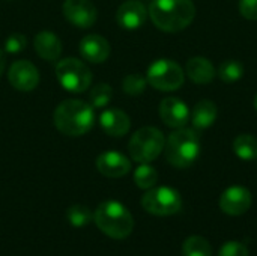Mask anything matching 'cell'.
<instances>
[{
    "label": "cell",
    "mask_w": 257,
    "mask_h": 256,
    "mask_svg": "<svg viewBox=\"0 0 257 256\" xmlns=\"http://www.w3.org/2000/svg\"><path fill=\"white\" fill-rule=\"evenodd\" d=\"M235 154L245 161L257 158V139L251 134H239L233 142Z\"/></svg>",
    "instance_id": "cell-20"
},
{
    "label": "cell",
    "mask_w": 257,
    "mask_h": 256,
    "mask_svg": "<svg viewBox=\"0 0 257 256\" xmlns=\"http://www.w3.org/2000/svg\"><path fill=\"white\" fill-rule=\"evenodd\" d=\"M134 181H136L137 187L149 190V189H152L157 184L158 174L148 163H142V166H139L136 169V172H134Z\"/></svg>",
    "instance_id": "cell-22"
},
{
    "label": "cell",
    "mask_w": 257,
    "mask_h": 256,
    "mask_svg": "<svg viewBox=\"0 0 257 256\" xmlns=\"http://www.w3.org/2000/svg\"><path fill=\"white\" fill-rule=\"evenodd\" d=\"M239 12L247 20H257V0H239Z\"/></svg>",
    "instance_id": "cell-29"
},
{
    "label": "cell",
    "mask_w": 257,
    "mask_h": 256,
    "mask_svg": "<svg viewBox=\"0 0 257 256\" xmlns=\"http://www.w3.org/2000/svg\"><path fill=\"white\" fill-rule=\"evenodd\" d=\"M27 41L26 36L21 33H12L8 36L6 42H5V50L8 53H20L24 47H26Z\"/></svg>",
    "instance_id": "cell-27"
},
{
    "label": "cell",
    "mask_w": 257,
    "mask_h": 256,
    "mask_svg": "<svg viewBox=\"0 0 257 256\" xmlns=\"http://www.w3.org/2000/svg\"><path fill=\"white\" fill-rule=\"evenodd\" d=\"M96 169L104 177L120 178L131 170V161L120 152L107 151L96 158Z\"/></svg>",
    "instance_id": "cell-13"
},
{
    "label": "cell",
    "mask_w": 257,
    "mask_h": 256,
    "mask_svg": "<svg viewBox=\"0 0 257 256\" xmlns=\"http://www.w3.org/2000/svg\"><path fill=\"white\" fill-rule=\"evenodd\" d=\"M148 83L164 92L176 91L184 84L185 74L184 69L173 60L169 59H160L155 60L149 68H148V75H146Z\"/></svg>",
    "instance_id": "cell-7"
},
{
    "label": "cell",
    "mask_w": 257,
    "mask_h": 256,
    "mask_svg": "<svg viewBox=\"0 0 257 256\" xmlns=\"http://www.w3.org/2000/svg\"><path fill=\"white\" fill-rule=\"evenodd\" d=\"M142 207L154 216H172L181 210L182 199L172 187H157L143 195Z\"/></svg>",
    "instance_id": "cell-8"
},
{
    "label": "cell",
    "mask_w": 257,
    "mask_h": 256,
    "mask_svg": "<svg viewBox=\"0 0 257 256\" xmlns=\"http://www.w3.org/2000/svg\"><path fill=\"white\" fill-rule=\"evenodd\" d=\"M95 124L93 107L80 100H65L54 110V125L65 136H83Z\"/></svg>",
    "instance_id": "cell-2"
},
{
    "label": "cell",
    "mask_w": 257,
    "mask_h": 256,
    "mask_svg": "<svg viewBox=\"0 0 257 256\" xmlns=\"http://www.w3.org/2000/svg\"><path fill=\"white\" fill-rule=\"evenodd\" d=\"M99 124L102 130L113 137H122L130 131L131 122L125 112L119 109H108L104 110L99 116Z\"/></svg>",
    "instance_id": "cell-16"
},
{
    "label": "cell",
    "mask_w": 257,
    "mask_h": 256,
    "mask_svg": "<svg viewBox=\"0 0 257 256\" xmlns=\"http://www.w3.org/2000/svg\"><path fill=\"white\" fill-rule=\"evenodd\" d=\"M93 220L99 231L114 240L126 238L134 229V219L131 213L116 201L102 202L93 213Z\"/></svg>",
    "instance_id": "cell-3"
},
{
    "label": "cell",
    "mask_w": 257,
    "mask_h": 256,
    "mask_svg": "<svg viewBox=\"0 0 257 256\" xmlns=\"http://www.w3.org/2000/svg\"><path fill=\"white\" fill-rule=\"evenodd\" d=\"M254 109L257 110V95H256V98H254Z\"/></svg>",
    "instance_id": "cell-31"
},
{
    "label": "cell",
    "mask_w": 257,
    "mask_h": 256,
    "mask_svg": "<svg viewBox=\"0 0 257 256\" xmlns=\"http://www.w3.org/2000/svg\"><path fill=\"white\" fill-rule=\"evenodd\" d=\"M146 18H148V9L139 0H126L125 3L119 6L117 14H116V20L119 26L128 30L142 27Z\"/></svg>",
    "instance_id": "cell-14"
},
{
    "label": "cell",
    "mask_w": 257,
    "mask_h": 256,
    "mask_svg": "<svg viewBox=\"0 0 257 256\" xmlns=\"http://www.w3.org/2000/svg\"><path fill=\"white\" fill-rule=\"evenodd\" d=\"M166 158L167 161L179 169L190 167L200 154V139L196 130L193 128H178L173 131L166 145Z\"/></svg>",
    "instance_id": "cell-4"
},
{
    "label": "cell",
    "mask_w": 257,
    "mask_h": 256,
    "mask_svg": "<svg viewBox=\"0 0 257 256\" xmlns=\"http://www.w3.org/2000/svg\"><path fill=\"white\" fill-rule=\"evenodd\" d=\"M160 118L167 127L172 128H182L188 122L190 118V110L188 106L175 97L164 98L160 104Z\"/></svg>",
    "instance_id": "cell-12"
},
{
    "label": "cell",
    "mask_w": 257,
    "mask_h": 256,
    "mask_svg": "<svg viewBox=\"0 0 257 256\" xmlns=\"http://www.w3.org/2000/svg\"><path fill=\"white\" fill-rule=\"evenodd\" d=\"M218 77L226 83H235L244 75V65L239 60H226L218 68Z\"/></svg>",
    "instance_id": "cell-23"
},
{
    "label": "cell",
    "mask_w": 257,
    "mask_h": 256,
    "mask_svg": "<svg viewBox=\"0 0 257 256\" xmlns=\"http://www.w3.org/2000/svg\"><path fill=\"white\" fill-rule=\"evenodd\" d=\"M251 207V193L242 186H232L223 192L220 208L229 216H241Z\"/></svg>",
    "instance_id": "cell-10"
},
{
    "label": "cell",
    "mask_w": 257,
    "mask_h": 256,
    "mask_svg": "<svg viewBox=\"0 0 257 256\" xmlns=\"http://www.w3.org/2000/svg\"><path fill=\"white\" fill-rule=\"evenodd\" d=\"M35 50L45 60H56L62 53V42L53 32H39L35 36Z\"/></svg>",
    "instance_id": "cell-18"
},
{
    "label": "cell",
    "mask_w": 257,
    "mask_h": 256,
    "mask_svg": "<svg viewBox=\"0 0 257 256\" xmlns=\"http://www.w3.org/2000/svg\"><path fill=\"white\" fill-rule=\"evenodd\" d=\"M148 80L140 74H130L123 78L122 88L128 95H140L146 89Z\"/></svg>",
    "instance_id": "cell-26"
},
{
    "label": "cell",
    "mask_w": 257,
    "mask_h": 256,
    "mask_svg": "<svg viewBox=\"0 0 257 256\" xmlns=\"http://www.w3.org/2000/svg\"><path fill=\"white\" fill-rule=\"evenodd\" d=\"M5 65H6V57H5V53L0 50V77L5 71Z\"/></svg>",
    "instance_id": "cell-30"
},
{
    "label": "cell",
    "mask_w": 257,
    "mask_h": 256,
    "mask_svg": "<svg viewBox=\"0 0 257 256\" xmlns=\"http://www.w3.org/2000/svg\"><path fill=\"white\" fill-rule=\"evenodd\" d=\"M218 110L215 103L209 100L199 101L193 109V125L196 130H205L214 125Z\"/></svg>",
    "instance_id": "cell-19"
},
{
    "label": "cell",
    "mask_w": 257,
    "mask_h": 256,
    "mask_svg": "<svg viewBox=\"0 0 257 256\" xmlns=\"http://www.w3.org/2000/svg\"><path fill=\"white\" fill-rule=\"evenodd\" d=\"M111 97H113V89L110 84H105V83L96 84L90 91V95H89L90 106L93 109H102L111 101Z\"/></svg>",
    "instance_id": "cell-24"
},
{
    "label": "cell",
    "mask_w": 257,
    "mask_h": 256,
    "mask_svg": "<svg viewBox=\"0 0 257 256\" xmlns=\"http://www.w3.org/2000/svg\"><path fill=\"white\" fill-rule=\"evenodd\" d=\"M166 140L163 133L155 127H143L136 131L130 140V155L137 163L154 161L164 149Z\"/></svg>",
    "instance_id": "cell-5"
},
{
    "label": "cell",
    "mask_w": 257,
    "mask_h": 256,
    "mask_svg": "<svg viewBox=\"0 0 257 256\" xmlns=\"http://www.w3.org/2000/svg\"><path fill=\"white\" fill-rule=\"evenodd\" d=\"M218 256H248V250L239 241H229L220 249Z\"/></svg>",
    "instance_id": "cell-28"
},
{
    "label": "cell",
    "mask_w": 257,
    "mask_h": 256,
    "mask_svg": "<svg viewBox=\"0 0 257 256\" xmlns=\"http://www.w3.org/2000/svg\"><path fill=\"white\" fill-rule=\"evenodd\" d=\"M182 255L184 256H212L211 244L199 235H191L184 241L182 246Z\"/></svg>",
    "instance_id": "cell-21"
},
{
    "label": "cell",
    "mask_w": 257,
    "mask_h": 256,
    "mask_svg": "<svg viewBox=\"0 0 257 256\" xmlns=\"http://www.w3.org/2000/svg\"><path fill=\"white\" fill-rule=\"evenodd\" d=\"M152 23L164 32H181L196 17V6L191 0H154L149 6Z\"/></svg>",
    "instance_id": "cell-1"
},
{
    "label": "cell",
    "mask_w": 257,
    "mask_h": 256,
    "mask_svg": "<svg viewBox=\"0 0 257 256\" xmlns=\"http://www.w3.org/2000/svg\"><path fill=\"white\" fill-rule=\"evenodd\" d=\"M66 217H68V222L75 226V228H83V226H87L92 220V213L87 207L84 205H72L68 208L66 211Z\"/></svg>",
    "instance_id": "cell-25"
},
{
    "label": "cell",
    "mask_w": 257,
    "mask_h": 256,
    "mask_svg": "<svg viewBox=\"0 0 257 256\" xmlns=\"http://www.w3.org/2000/svg\"><path fill=\"white\" fill-rule=\"evenodd\" d=\"M187 75L196 83V84H208L211 83L217 72L214 65L206 57H191L187 62Z\"/></svg>",
    "instance_id": "cell-17"
},
{
    "label": "cell",
    "mask_w": 257,
    "mask_h": 256,
    "mask_svg": "<svg viewBox=\"0 0 257 256\" xmlns=\"http://www.w3.org/2000/svg\"><path fill=\"white\" fill-rule=\"evenodd\" d=\"M56 77L66 91L75 94L84 92L92 83L90 69L81 60L74 57H66L57 62Z\"/></svg>",
    "instance_id": "cell-6"
},
{
    "label": "cell",
    "mask_w": 257,
    "mask_h": 256,
    "mask_svg": "<svg viewBox=\"0 0 257 256\" xmlns=\"http://www.w3.org/2000/svg\"><path fill=\"white\" fill-rule=\"evenodd\" d=\"M81 56L92 63H102L110 56V44L101 35H87L80 42Z\"/></svg>",
    "instance_id": "cell-15"
},
{
    "label": "cell",
    "mask_w": 257,
    "mask_h": 256,
    "mask_svg": "<svg viewBox=\"0 0 257 256\" xmlns=\"http://www.w3.org/2000/svg\"><path fill=\"white\" fill-rule=\"evenodd\" d=\"M9 83L23 92L33 91L39 83V72L36 66L29 60H17L9 68Z\"/></svg>",
    "instance_id": "cell-11"
},
{
    "label": "cell",
    "mask_w": 257,
    "mask_h": 256,
    "mask_svg": "<svg viewBox=\"0 0 257 256\" xmlns=\"http://www.w3.org/2000/svg\"><path fill=\"white\" fill-rule=\"evenodd\" d=\"M63 15L71 24L80 29H87L96 21L98 12L90 0H65Z\"/></svg>",
    "instance_id": "cell-9"
}]
</instances>
